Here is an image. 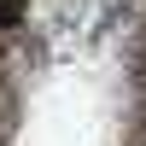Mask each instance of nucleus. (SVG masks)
Instances as JSON below:
<instances>
[{
  "label": "nucleus",
  "instance_id": "f257e3e1",
  "mask_svg": "<svg viewBox=\"0 0 146 146\" xmlns=\"http://www.w3.org/2000/svg\"><path fill=\"white\" fill-rule=\"evenodd\" d=\"M47 35L6 18L0 35V146H146V35L105 0L100 29L47 0Z\"/></svg>",
  "mask_w": 146,
  "mask_h": 146
}]
</instances>
